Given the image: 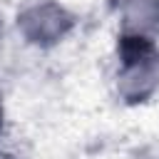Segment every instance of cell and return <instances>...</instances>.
<instances>
[{"mask_svg":"<svg viewBox=\"0 0 159 159\" xmlns=\"http://www.w3.org/2000/svg\"><path fill=\"white\" fill-rule=\"evenodd\" d=\"M0 159H17V157H12V154H2V152H0Z\"/></svg>","mask_w":159,"mask_h":159,"instance_id":"obj_4","label":"cell"},{"mask_svg":"<svg viewBox=\"0 0 159 159\" xmlns=\"http://www.w3.org/2000/svg\"><path fill=\"white\" fill-rule=\"evenodd\" d=\"M0 132H2V109H0Z\"/></svg>","mask_w":159,"mask_h":159,"instance_id":"obj_5","label":"cell"},{"mask_svg":"<svg viewBox=\"0 0 159 159\" xmlns=\"http://www.w3.org/2000/svg\"><path fill=\"white\" fill-rule=\"evenodd\" d=\"M159 32V0H129L122 7V35L134 45H149Z\"/></svg>","mask_w":159,"mask_h":159,"instance_id":"obj_3","label":"cell"},{"mask_svg":"<svg viewBox=\"0 0 159 159\" xmlns=\"http://www.w3.org/2000/svg\"><path fill=\"white\" fill-rule=\"evenodd\" d=\"M159 87V57L147 52V45H139V52L124 60L119 72V94L142 102Z\"/></svg>","mask_w":159,"mask_h":159,"instance_id":"obj_2","label":"cell"},{"mask_svg":"<svg viewBox=\"0 0 159 159\" xmlns=\"http://www.w3.org/2000/svg\"><path fill=\"white\" fill-rule=\"evenodd\" d=\"M72 27V15L55 0H35L17 12V30L32 45H55Z\"/></svg>","mask_w":159,"mask_h":159,"instance_id":"obj_1","label":"cell"}]
</instances>
